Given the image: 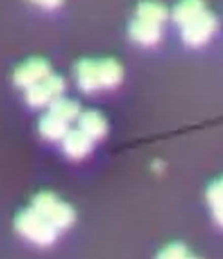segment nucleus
<instances>
[{"label":"nucleus","instance_id":"nucleus-1","mask_svg":"<svg viewBox=\"0 0 223 259\" xmlns=\"http://www.w3.org/2000/svg\"><path fill=\"white\" fill-rule=\"evenodd\" d=\"M15 227H17L18 234H20L22 238H26L27 241L39 246H48L51 243H55L56 230H58L42 214L34 210L33 207L18 214Z\"/></svg>","mask_w":223,"mask_h":259},{"label":"nucleus","instance_id":"nucleus-2","mask_svg":"<svg viewBox=\"0 0 223 259\" xmlns=\"http://www.w3.org/2000/svg\"><path fill=\"white\" fill-rule=\"evenodd\" d=\"M33 208L39 214H42L53 227L58 230L69 229L75 221V212L69 205L62 203L56 196L49 194V192H42V194L34 196L33 199Z\"/></svg>","mask_w":223,"mask_h":259},{"label":"nucleus","instance_id":"nucleus-3","mask_svg":"<svg viewBox=\"0 0 223 259\" xmlns=\"http://www.w3.org/2000/svg\"><path fill=\"white\" fill-rule=\"evenodd\" d=\"M65 89L64 78L58 74H49L39 83L27 87L26 89V102L34 109L51 105L56 98H60Z\"/></svg>","mask_w":223,"mask_h":259},{"label":"nucleus","instance_id":"nucleus-4","mask_svg":"<svg viewBox=\"0 0 223 259\" xmlns=\"http://www.w3.org/2000/svg\"><path fill=\"white\" fill-rule=\"evenodd\" d=\"M216 27H218V22L214 15L203 11L189 24L181 26V40L191 48H202L214 36Z\"/></svg>","mask_w":223,"mask_h":259},{"label":"nucleus","instance_id":"nucleus-5","mask_svg":"<svg viewBox=\"0 0 223 259\" xmlns=\"http://www.w3.org/2000/svg\"><path fill=\"white\" fill-rule=\"evenodd\" d=\"M49 74H51V67H49L48 62L42 60V58H31L29 62L17 67L13 74V82L17 87L27 89V87L39 83L40 80H44Z\"/></svg>","mask_w":223,"mask_h":259},{"label":"nucleus","instance_id":"nucleus-6","mask_svg":"<svg viewBox=\"0 0 223 259\" xmlns=\"http://www.w3.org/2000/svg\"><path fill=\"white\" fill-rule=\"evenodd\" d=\"M93 142L89 134H86L82 129L69 131L65 134V138L62 140V147L64 152L71 158V160H82L84 156H87L93 149Z\"/></svg>","mask_w":223,"mask_h":259},{"label":"nucleus","instance_id":"nucleus-7","mask_svg":"<svg viewBox=\"0 0 223 259\" xmlns=\"http://www.w3.org/2000/svg\"><path fill=\"white\" fill-rule=\"evenodd\" d=\"M77 83L84 93H95L102 89L98 76V62L95 60H80L75 67Z\"/></svg>","mask_w":223,"mask_h":259},{"label":"nucleus","instance_id":"nucleus-8","mask_svg":"<svg viewBox=\"0 0 223 259\" xmlns=\"http://www.w3.org/2000/svg\"><path fill=\"white\" fill-rule=\"evenodd\" d=\"M129 35L140 46H156L160 42V36H162V31L160 26L155 22H147L142 18H136V20L131 22L129 26Z\"/></svg>","mask_w":223,"mask_h":259},{"label":"nucleus","instance_id":"nucleus-9","mask_svg":"<svg viewBox=\"0 0 223 259\" xmlns=\"http://www.w3.org/2000/svg\"><path fill=\"white\" fill-rule=\"evenodd\" d=\"M69 121L62 120L60 116H56L53 112H48L46 116H42V120L39 121V133L42 134L46 140H64L65 134L69 133Z\"/></svg>","mask_w":223,"mask_h":259},{"label":"nucleus","instance_id":"nucleus-10","mask_svg":"<svg viewBox=\"0 0 223 259\" xmlns=\"http://www.w3.org/2000/svg\"><path fill=\"white\" fill-rule=\"evenodd\" d=\"M78 121H80V129L86 134H89L93 140L103 138L105 133H107V121H105V118L96 111L82 112Z\"/></svg>","mask_w":223,"mask_h":259},{"label":"nucleus","instance_id":"nucleus-11","mask_svg":"<svg viewBox=\"0 0 223 259\" xmlns=\"http://www.w3.org/2000/svg\"><path fill=\"white\" fill-rule=\"evenodd\" d=\"M203 11H205V6L202 0H181L172 9V20L181 27L194 20L198 15H202Z\"/></svg>","mask_w":223,"mask_h":259},{"label":"nucleus","instance_id":"nucleus-12","mask_svg":"<svg viewBox=\"0 0 223 259\" xmlns=\"http://www.w3.org/2000/svg\"><path fill=\"white\" fill-rule=\"evenodd\" d=\"M136 18H142L147 22H155L158 26H162L163 22L167 20V9L163 8L158 2H151L145 0L136 8Z\"/></svg>","mask_w":223,"mask_h":259},{"label":"nucleus","instance_id":"nucleus-13","mask_svg":"<svg viewBox=\"0 0 223 259\" xmlns=\"http://www.w3.org/2000/svg\"><path fill=\"white\" fill-rule=\"evenodd\" d=\"M49 112H53V114H56V116H60L62 120L65 121H75L80 118V105L77 104V102H73V100H67V98H56L55 102H53L51 105H49Z\"/></svg>","mask_w":223,"mask_h":259},{"label":"nucleus","instance_id":"nucleus-14","mask_svg":"<svg viewBox=\"0 0 223 259\" xmlns=\"http://www.w3.org/2000/svg\"><path fill=\"white\" fill-rule=\"evenodd\" d=\"M122 67L115 60H102L98 62V76L102 87H116L122 80Z\"/></svg>","mask_w":223,"mask_h":259},{"label":"nucleus","instance_id":"nucleus-15","mask_svg":"<svg viewBox=\"0 0 223 259\" xmlns=\"http://www.w3.org/2000/svg\"><path fill=\"white\" fill-rule=\"evenodd\" d=\"M207 201H209L212 208L223 205V178L216 180L214 183H210L209 190H207Z\"/></svg>","mask_w":223,"mask_h":259},{"label":"nucleus","instance_id":"nucleus-16","mask_svg":"<svg viewBox=\"0 0 223 259\" xmlns=\"http://www.w3.org/2000/svg\"><path fill=\"white\" fill-rule=\"evenodd\" d=\"M189 252L185 248L181 243H172V245L165 246L162 252H160V257H169V259H181V257H187Z\"/></svg>","mask_w":223,"mask_h":259},{"label":"nucleus","instance_id":"nucleus-17","mask_svg":"<svg viewBox=\"0 0 223 259\" xmlns=\"http://www.w3.org/2000/svg\"><path fill=\"white\" fill-rule=\"evenodd\" d=\"M31 2L40 6V8H44V9H55V8H58L64 0H31Z\"/></svg>","mask_w":223,"mask_h":259},{"label":"nucleus","instance_id":"nucleus-18","mask_svg":"<svg viewBox=\"0 0 223 259\" xmlns=\"http://www.w3.org/2000/svg\"><path fill=\"white\" fill-rule=\"evenodd\" d=\"M212 214H214L216 223H218L219 227H223V205H219V207L212 208Z\"/></svg>","mask_w":223,"mask_h":259}]
</instances>
